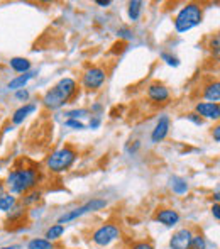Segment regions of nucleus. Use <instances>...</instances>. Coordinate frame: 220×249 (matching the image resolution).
<instances>
[{
	"label": "nucleus",
	"instance_id": "36",
	"mask_svg": "<svg viewBox=\"0 0 220 249\" xmlns=\"http://www.w3.org/2000/svg\"><path fill=\"white\" fill-rule=\"evenodd\" d=\"M3 195V185H2V181H0V197Z\"/></svg>",
	"mask_w": 220,
	"mask_h": 249
},
{
	"label": "nucleus",
	"instance_id": "29",
	"mask_svg": "<svg viewBox=\"0 0 220 249\" xmlns=\"http://www.w3.org/2000/svg\"><path fill=\"white\" fill-rule=\"evenodd\" d=\"M16 97L19 100H27V99H29V92H27V90H17Z\"/></svg>",
	"mask_w": 220,
	"mask_h": 249
},
{
	"label": "nucleus",
	"instance_id": "17",
	"mask_svg": "<svg viewBox=\"0 0 220 249\" xmlns=\"http://www.w3.org/2000/svg\"><path fill=\"white\" fill-rule=\"evenodd\" d=\"M16 203H17V198L14 197V195L3 194L2 197H0V210H2V212H10V210L16 207Z\"/></svg>",
	"mask_w": 220,
	"mask_h": 249
},
{
	"label": "nucleus",
	"instance_id": "6",
	"mask_svg": "<svg viewBox=\"0 0 220 249\" xmlns=\"http://www.w3.org/2000/svg\"><path fill=\"white\" fill-rule=\"evenodd\" d=\"M118 236H120V229L115 224H105V226L99 227L93 232L92 239L97 246H109L112 241H115Z\"/></svg>",
	"mask_w": 220,
	"mask_h": 249
},
{
	"label": "nucleus",
	"instance_id": "28",
	"mask_svg": "<svg viewBox=\"0 0 220 249\" xmlns=\"http://www.w3.org/2000/svg\"><path fill=\"white\" fill-rule=\"evenodd\" d=\"M186 117L190 119V121H193V122H195V124H197V125H202V122H203V119H202V117H200V115H198V114H188Z\"/></svg>",
	"mask_w": 220,
	"mask_h": 249
},
{
	"label": "nucleus",
	"instance_id": "37",
	"mask_svg": "<svg viewBox=\"0 0 220 249\" xmlns=\"http://www.w3.org/2000/svg\"><path fill=\"white\" fill-rule=\"evenodd\" d=\"M2 249H17L16 246H10V248H2Z\"/></svg>",
	"mask_w": 220,
	"mask_h": 249
},
{
	"label": "nucleus",
	"instance_id": "3",
	"mask_svg": "<svg viewBox=\"0 0 220 249\" xmlns=\"http://www.w3.org/2000/svg\"><path fill=\"white\" fill-rule=\"evenodd\" d=\"M203 19V10L198 3H186L174 17V29L176 33H186V31L197 27Z\"/></svg>",
	"mask_w": 220,
	"mask_h": 249
},
{
	"label": "nucleus",
	"instance_id": "18",
	"mask_svg": "<svg viewBox=\"0 0 220 249\" xmlns=\"http://www.w3.org/2000/svg\"><path fill=\"white\" fill-rule=\"evenodd\" d=\"M171 188H173L174 194L178 195H183L188 192V185L186 181L183 180V178H178V177H173L171 178Z\"/></svg>",
	"mask_w": 220,
	"mask_h": 249
},
{
	"label": "nucleus",
	"instance_id": "22",
	"mask_svg": "<svg viewBox=\"0 0 220 249\" xmlns=\"http://www.w3.org/2000/svg\"><path fill=\"white\" fill-rule=\"evenodd\" d=\"M41 200V192H27L26 197H22V200H20V203L22 205H33V203L39 202Z\"/></svg>",
	"mask_w": 220,
	"mask_h": 249
},
{
	"label": "nucleus",
	"instance_id": "8",
	"mask_svg": "<svg viewBox=\"0 0 220 249\" xmlns=\"http://www.w3.org/2000/svg\"><path fill=\"white\" fill-rule=\"evenodd\" d=\"M193 237L190 229H180L173 234V237L169 239V248L171 249H188L190 241Z\"/></svg>",
	"mask_w": 220,
	"mask_h": 249
},
{
	"label": "nucleus",
	"instance_id": "31",
	"mask_svg": "<svg viewBox=\"0 0 220 249\" xmlns=\"http://www.w3.org/2000/svg\"><path fill=\"white\" fill-rule=\"evenodd\" d=\"M219 210H220V209H219V203H215V205L212 207V213H214V217H215L217 220L220 219V212H219Z\"/></svg>",
	"mask_w": 220,
	"mask_h": 249
},
{
	"label": "nucleus",
	"instance_id": "15",
	"mask_svg": "<svg viewBox=\"0 0 220 249\" xmlns=\"http://www.w3.org/2000/svg\"><path fill=\"white\" fill-rule=\"evenodd\" d=\"M10 68L17 73H29L31 61L26 58H12L10 59Z\"/></svg>",
	"mask_w": 220,
	"mask_h": 249
},
{
	"label": "nucleus",
	"instance_id": "2",
	"mask_svg": "<svg viewBox=\"0 0 220 249\" xmlns=\"http://www.w3.org/2000/svg\"><path fill=\"white\" fill-rule=\"evenodd\" d=\"M39 183V171L36 168L14 170L7 177V187L12 194H27Z\"/></svg>",
	"mask_w": 220,
	"mask_h": 249
},
{
	"label": "nucleus",
	"instance_id": "19",
	"mask_svg": "<svg viewBox=\"0 0 220 249\" xmlns=\"http://www.w3.org/2000/svg\"><path fill=\"white\" fill-rule=\"evenodd\" d=\"M63 232H65V227L61 226V224H54V226H51L50 229L46 231V241H56L59 239V237L63 236Z\"/></svg>",
	"mask_w": 220,
	"mask_h": 249
},
{
	"label": "nucleus",
	"instance_id": "4",
	"mask_svg": "<svg viewBox=\"0 0 220 249\" xmlns=\"http://www.w3.org/2000/svg\"><path fill=\"white\" fill-rule=\"evenodd\" d=\"M75 160H76V153L66 146V148H61L54 151V153H51V156H48L46 164L53 173H63V171L71 168Z\"/></svg>",
	"mask_w": 220,
	"mask_h": 249
},
{
	"label": "nucleus",
	"instance_id": "23",
	"mask_svg": "<svg viewBox=\"0 0 220 249\" xmlns=\"http://www.w3.org/2000/svg\"><path fill=\"white\" fill-rule=\"evenodd\" d=\"M205 248H207V243H205V237L202 234H197V236L191 237L190 246H188V249H205Z\"/></svg>",
	"mask_w": 220,
	"mask_h": 249
},
{
	"label": "nucleus",
	"instance_id": "1",
	"mask_svg": "<svg viewBox=\"0 0 220 249\" xmlns=\"http://www.w3.org/2000/svg\"><path fill=\"white\" fill-rule=\"evenodd\" d=\"M76 93V82L73 78H61L51 90H48L43 99V104L46 108L58 110L65 107Z\"/></svg>",
	"mask_w": 220,
	"mask_h": 249
},
{
	"label": "nucleus",
	"instance_id": "32",
	"mask_svg": "<svg viewBox=\"0 0 220 249\" xmlns=\"http://www.w3.org/2000/svg\"><path fill=\"white\" fill-rule=\"evenodd\" d=\"M99 125H100V119L99 117H95V119H92V121H90V127H92V129L99 127Z\"/></svg>",
	"mask_w": 220,
	"mask_h": 249
},
{
	"label": "nucleus",
	"instance_id": "13",
	"mask_svg": "<svg viewBox=\"0 0 220 249\" xmlns=\"http://www.w3.org/2000/svg\"><path fill=\"white\" fill-rule=\"evenodd\" d=\"M34 110H36V105H33V104H27V105H24V107L17 108L12 115V124H20V122H24V119L29 114H33Z\"/></svg>",
	"mask_w": 220,
	"mask_h": 249
},
{
	"label": "nucleus",
	"instance_id": "26",
	"mask_svg": "<svg viewBox=\"0 0 220 249\" xmlns=\"http://www.w3.org/2000/svg\"><path fill=\"white\" fill-rule=\"evenodd\" d=\"M88 114V110H85V108H80V110H71V112H68V117L69 119H78V117H83V115H86Z\"/></svg>",
	"mask_w": 220,
	"mask_h": 249
},
{
	"label": "nucleus",
	"instance_id": "11",
	"mask_svg": "<svg viewBox=\"0 0 220 249\" xmlns=\"http://www.w3.org/2000/svg\"><path fill=\"white\" fill-rule=\"evenodd\" d=\"M168 132H169V117H168V115H161L158 124H156L154 131H152V134H151L152 142H161L168 136Z\"/></svg>",
	"mask_w": 220,
	"mask_h": 249
},
{
	"label": "nucleus",
	"instance_id": "34",
	"mask_svg": "<svg viewBox=\"0 0 220 249\" xmlns=\"http://www.w3.org/2000/svg\"><path fill=\"white\" fill-rule=\"evenodd\" d=\"M97 5H100V7H109L110 2H109V0H105V2H103V0H97Z\"/></svg>",
	"mask_w": 220,
	"mask_h": 249
},
{
	"label": "nucleus",
	"instance_id": "24",
	"mask_svg": "<svg viewBox=\"0 0 220 249\" xmlns=\"http://www.w3.org/2000/svg\"><path fill=\"white\" fill-rule=\"evenodd\" d=\"M65 125L66 127H73V129H85V124L83 122H80V121H75V119H68V121L65 122Z\"/></svg>",
	"mask_w": 220,
	"mask_h": 249
},
{
	"label": "nucleus",
	"instance_id": "9",
	"mask_svg": "<svg viewBox=\"0 0 220 249\" xmlns=\"http://www.w3.org/2000/svg\"><path fill=\"white\" fill-rule=\"evenodd\" d=\"M195 108H197V114L205 119H215L217 121L220 115V105L212 104V102H200Z\"/></svg>",
	"mask_w": 220,
	"mask_h": 249
},
{
	"label": "nucleus",
	"instance_id": "21",
	"mask_svg": "<svg viewBox=\"0 0 220 249\" xmlns=\"http://www.w3.org/2000/svg\"><path fill=\"white\" fill-rule=\"evenodd\" d=\"M27 249H53V244L46 239H33L27 244Z\"/></svg>",
	"mask_w": 220,
	"mask_h": 249
},
{
	"label": "nucleus",
	"instance_id": "25",
	"mask_svg": "<svg viewBox=\"0 0 220 249\" xmlns=\"http://www.w3.org/2000/svg\"><path fill=\"white\" fill-rule=\"evenodd\" d=\"M161 58L165 59V61L168 63V65H171V66H178V65H180V63H178V58H174V56L168 54V53H163Z\"/></svg>",
	"mask_w": 220,
	"mask_h": 249
},
{
	"label": "nucleus",
	"instance_id": "16",
	"mask_svg": "<svg viewBox=\"0 0 220 249\" xmlns=\"http://www.w3.org/2000/svg\"><path fill=\"white\" fill-rule=\"evenodd\" d=\"M203 95H205V99H207L208 102H212V104H219V100H220V85H219V82L210 83V85L205 89Z\"/></svg>",
	"mask_w": 220,
	"mask_h": 249
},
{
	"label": "nucleus",
	"instance_id": "5",
	"mask_svg": "<svg viewBox=\"0 0 220 249\" xmlns=\"http://www.w3.org/2000/svg\"><path fill=\"white\" fill-rule=\"evenodd\" d=\"M105 205H107V202H105V200L93 198V200H90L88 203H85V205L78 207V209H75V210H69V212L63 213V215L58 219V224H61V226H63V224H66V222H71V220L78 219V217H82L83 213H86V212H95V210L103 209V207H105Z\"/></svg>",
	"mask_w": 220,
	"mask_h": 249
},
{
	"label": "nucleus",
	"instance_id": "33",
	"mask_svg": "<svg viewBox=\"0 0 220 249\" xmlns=\"http://www.w3.org/2000/svg\"><path fill=\"white\" fill-rule=\"evenodd\" d=\"M214 139H215V142L220 141V127H219V125H217V127H214Z\"/></svg>",
	"mask_w": 220,
	"mask_h": 249
},
{
	"label": "nucleus",
	"instance_id": "27",
	"mask_svg": "<svg viewBox=\"0 0 220 249\" xmlns=\"http://www.w3.org/2000/svg\"><path fill=\"white\" fill-rule=\"evenodd\" d=\"M117 36L124 37V39H132V33L129 29H125V27H122V29L117 31Z\"/></svg>",
	"mask_w": 220,
	"mask_h": 249
},
{
	"label": "nucleus",
	"instance_id": "10",
	"mask_svg": "<svg viewBox=\"0 0 220 249\" xmlns=\"http://www.w3.org/2000/svg\"><path fill=\"white\" fill-rule=\"evenodd\" d=\"M156 220L161 222L163 226H166V227H173L180 222V213L173 209H161L156 213Z\"/></svg>",
	"mask_w": 220,
	"mask_h": 249
},
{
	"label": "nucleus",
	"instance_id": "38",
	"mask_svg": "<svg viewBox=\"0 0 220 249\" xmlns=\"http://www.w3.org/2000/svg\"><path fill=\"white\" fill-rule=\"evenodd\" d=\"M0 168H2V164H0Z\"/></svg>",
	"mask_w": 220,
	"mask_h": 249
},
{
	"label": "nucleus",
	"instance_id": "12",
	"mask_svg": "<svg viewBox=\"0 0 220 249\" xmlns=\"http://www.w3.org/2000/svg\"><path fill=\"white\" fill-rule=\"evenodd\" d=\"M148 97L152 102L163 104V102H166L169 99V90H168L165 85H161V83H152L148 89Z\"/></svg>",
	"mask_w": 220,
	"mask_h": 249
},
{
	"label": "nucleus",
	"instance_id": "35",
	"mask_svg": "<svg viewBox=\"0 0 220 249\" xmlns=\"http://www.w3.org/2000/svg\"><path fill=\"white\" fill-rule=\"evenodd\" d=\"M100 108H102V105H100V104H95V105L92 107V110H100Z\"/></svg>",
	"mask_w": 220,
	"mask_h": 249
},
{
	"label": "nucleus",
	"instance_id": "7",
	"mask_svg": "<svg viewBox=\"0 0 220 249\" xmlns=\"http://www.w3.org/2000/svg\"><path fill=\"white\" fill-rule=\"evenodd\" d=\"M105 82V70L93 66V68L86 70L83 75V87L86 90H99Z\"/></svg>",
	"mask_w": 220,
	"mask_h": 249
},
{
	"label": "nucleus",
	"instance_id": "30",
	"mask_svg": "<svg viewBox=\"0 0 220 249\" xmlns=\"http://www.w3.org/2000/svg\"><path fill=\"white\" fill-rule=\"evenodd\" d=\"M132 249H154L149 243H137L132 246Z\"/></svg>",
	"mask_w": 220,
	"mask_h": 249
},
{
	"label": "nucleus",
	"instance_id": "14",
	"mask_svg": "<svg viewBox=\"0 0 220 249\" xmlns=\"http://www.w3.org/2000/svg\"><path fill=\"white\" fill-rule=\"evenodd\" d=\"M33 76H34V73H24V75L16 76L14 80H10V83H9V87H7V89H10V90H22L24 87L27 85V82H29V80H33Z\"/></svg>",
	"mask_w": 220,
	"mask_h": 249
},
{
	"label": "nucleus",
	"instance_id": "20",
	"mask_svg": "<svg viewBox=\"0 0 220 249\" xmlns=\"http://www.w3.org/2000/svg\"><path fill=\"white\" fill-rule=\"evenodd\" d=\"M141 9H142V2H139V0H134V2L129 3V17H131V20L139 19Z\"/></svg>",
	"mask_w": 220,
	"mask_h": 249
}]
</instances>
